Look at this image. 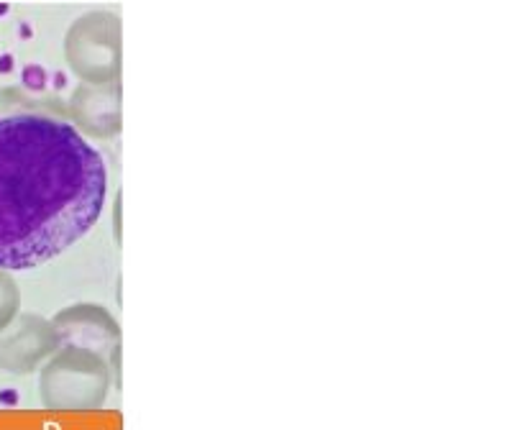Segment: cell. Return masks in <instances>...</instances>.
<instances>
[{"label": "cell", "mask_w": 512, "mask_h": 430, "mask_svg": "<svg viewBox=\"0 0 512 430\" xmlns=\"http://www.w3.org/2000/svg\"><path fill=\"white\" fill-rule=\"evenodd\" d=\"M105 162L72 123L0 118V269L24 272L70 249L98 223Z\"/></svg>", "instance_id": "obj_1"}, {"label": "cell", "mask_w": 512, "mask_h": 430, "mask_svg": "<svg viewBox=\"0 0 512 430\" xmlns=\"http://www.w3.org/2000/svg\"><path fill=\"white\" fill-rule=\"evenodd\" d=\"M111 392V364L93 351L64 346L39 374L41 405L52 413H93Z\"/></svg>", "instance_id": "obj_2"}, {"label": "cell", "mask_w": 512, "mask_h": 430, "mask_svg": "<svg viewBox=\"0 0 512 430\" xmlns=\"http://www.w3.org/2000/svg\"><path fill=\"white\" fill-rule=\"evenodd\" d=\"M67 62L82 80L111 85L121 72V24L113 13H88L67 31Z\"/></svg>", "instance_id": "obj_3"}, {"label": "cell", "mask_w": 512, "mask_h": 430, "mask_svg": "<svg viewBox=\"0 0 512 430\" xmlns=\"http://www.w3.org/2000/svg\"><path fill=\"white\" fill-rule=\"evenodd\" d=\"M59 349L62 346L52 320L34 313L18 315L6 331H0V369L24 377L36 372L41 361L52 359Z\"/></svg>", "instance_id": "obj_4"}, {"label": "cell", "mask_w": 512, "mask_h": 430, "mask_svg": "<svg viewBox=\"0 0 512 430\" xmlns=\"http://www.w3.org/2000/svg\"><path fill=\"white\" fill-rule=\"evenodd\" d=\"M52 328L59 338V346L93 351L98 356L118 354L121 331L111 313L100 305H72L59 310L52 318Z\"/></svg>", "instance_id": "obj_5"}, {"label": "cell", "mask_w": 512, "mask_h": 430, "mask_svg": "<svg viewBox=\"0 0 512 430\" xmlns=\"http://www.w3.org/2000/svg\"><path fill=\"white\" fill-rule=\"evenodd\" d=\"M72 118L93 136H113L121 128V90L116 85H80L72 95Z\"/></svg>", "instance_id": "obj_6"}, {"label": "cell", "mask_w": 512, "mask_h": 430, "mask_svg": "<svg viewBox=\"0 0 512 430\" xmlns=\"http://www.w3.org/2000/svg\"><path fill=\"white\" fill-rule=\"evenodd\" d=\"M21 310V292L11 272L0 269V331H6Z\"/></svg>", "instance_id": "obj_7"}]
</instances>
